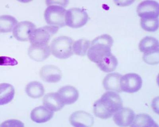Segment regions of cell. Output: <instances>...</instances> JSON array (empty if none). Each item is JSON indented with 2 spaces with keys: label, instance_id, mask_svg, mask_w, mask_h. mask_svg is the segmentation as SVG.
<instances>
[{
  "label": "cell",
  "instance_id": "cell-15",
  "mask_svg": "<svg viewBox=\"0 0 159 127\" xmlns=\"http://www.w3.org/2000/svg\"><path fill=\"white\" fill-rule=\"evenodd\" d=\"M54 112L44 106H41L34 108L31 112V119L37 123L42 124L48 122L52 119Z\"/></svg>",
  "mask_w": 159,
  "mask_h": 127
},
{
  "label": "cell",
  "instance_id": "cell-16",
  "mask_svg": "<svg viewBox=\"0 0 159 127\" xmlns=\"http://www.w3.org/2000/svg\"><path fill=\"white\" fill-rule=\"evenodd\" d=\"M122 76L118 73H110L104 77L103 81V87L107 91L121 92L120 80Z\"/></svg>",
  "mask_w": 159,
  "mask_h": 127
},
{
  "label": "cell",
  "instance_id": "cell-11",
  "mask_svg": "<svg viewBox=\"0 0 159 127\" xmlns=\"http://www.w3.org/2000/svg\"><path fill=\"white\" fill-rule=\"evenodd\" d=\"M39 75L43 81L49 83H56L61 80L62 72L57 66L52 65H47L42 68Z\"/></svg>",
  "mask_w": 159,
  "mask_h": 127
},
{
  "label": "cell",
  "instance_id": "cell-21",
  "mask_svg": "<svg viewBox=\"0 0 159 127\" xmlns=\"http://www.w3.org/2000/svg\"><path fill=\"white\" fill-rule=\"evenodd\" d=\"M25 92L28 96L33 99H38L43 95L45 89L42 83L37 81L30 82L27 85Z\"/></svg>",
  "mask_w": 159,
  "mask_h": 127
},
{
  "label": "cell",
  "instance_id": "cell-27",
  "mask_svg": "<svg viewBox=\"0 0 159 127\" xmlns=\"http://www.w3.org/2000/svg\"><path fill=\"white\" fill-rule=\"evenodd\" d=\"M18 64V62L15 59L8 56H0V66H14Z\"/></svg>",
  "mask_w": 159,
  "mask_h": 127
},
{
  "label": "cell",
  "instance_id": "cell-14",
  "mask_svg": "<svg viewBox=\"0 0 159 127\" xmlns=\"http://www.w3.org/2000/svg\"><path fill=\"white\" fill-rule=\"evenodd\" d=\"M57 94L62 102L65 105L74 103L79 98V92L75 87L65 86L58 90Z\"/></svg>",
  "mask_w": 159,
  "mask_h": 127
},
{
  "label": "cell",
  "instance_id": "cell-17",
  "mask_svg": "<svg viewBox=\"0 0 159 127\" xmlns=\"http://www.w3.org/2000/svg\"><path fill=\"white\" fill-rule=\"evenodd\" d=\"M44 106L52 112L60 111L65 104L60 99L57 93H50L45 94L43 99Z\"/></svg>",
  "mask_w": 159,
  "mask_h": 127
},
{
  "label": "cell",
  "instance_id": "cell-2",
  "mask_svg": "<svg viewBox=\"0 0 159 127\" xmlns=\"http://www.w3.org/2000/svg\"><path fill=\"white\" fill-rule=\"evenodd\" d=\"M68 1H47L48 7L44 14L45 21L48 24L62 28L66 26L65 7Z\"/></svg>",
  "mask_w": 159,
  "mask_h": 127
},
{
  "label": "cell",
  "instance_id": "cell-12",
  "mask_svg": "<svg viewBox=\"0 0 159 127\" xmlns=\"http://www.w3.org/2000/svg\"><path fill=\"white\" fill-rule=\"evenodd\" d=\"M72 126L75 127H90L94 123V118L91 114L84 111H77L73 112L69 118Z\"/></svg>",
  "mask_w": 159,
  "mask_h": 127
},
{
  "label": "cell",
  "instance_id": "cell-8",
  "mask_svg": "<svg viewBox=\"0 0 159 127\" xmlns=\"http://www.w3.org/2000/svg\"><path fill=\"white\" fill-rule=\"evenodd\" d=\"M137 11L141 18H158V2L154 1H143L138 6Z\"/></svg>",
  "mask_w": 159,
  "mask_h": 127
},
{
  "label": "cell",
  "instance_id": "cell-24",
  "mask_svg": "<svg viewBox=\"0 0 159 127\" xmlns=\"http://www.w3.org/2000/svg\"><path fill=\"white\" fill-rule=\"evenodd\" d=\"M90 41L85 39H80L73 43V53L80 56H84L87 53L90 46Z\"/></svg>",
  "mask_w": 159,
  "mask_h": 127
},
{
  "label": "cell",
  "instance_id": "cell-22",
  "mask_svg": "<svg viewBox=\"0 0 159 127\" xmlns=\"http://www.w3.org/2000/svg\"><path fill=\"white\" fill-rule=\"evenodd\" d=\"M130 127H158V125L150 115L147 114H139L135 116Z\"/></svg>",
  "mask_w": 159,
  "mask_h": 127
},
{
  "label": "cell",
  "instance_id": "cell-23",
  "mask_svg": "<svg viewBox=\"0 0 159 127\" xmlns=\"http://www.w3.org/2000/svg\"><path fill=\"white\" fill-rule=\"evenodd\" d=\"M18 23L16 18L11 15H3L0 16V32L9 33L12 32Z\"/></svg>",
  "mask_w": 159,
  "mask_h": 127
},
{
  "label": "cell",
  "instance_id": "cell-29",
  "mask_svg": "<svg viewBox=\"0 0 159 127\" xmlns=\"http://www.w3.org/2000/svg\"><path fill=\"white\" fill-rule=\"evenodd\" d=\"M158 97H157V98H155L153 101H152V108L153 110H154V111L156 112H157V114H158V107H157V106L158 107Z\"/></svg>",
  "mask_w": 159,
  "mask_h": 127
},
{
  "label": "cell",
  "instance_id": "cell-10",
  "mask_svg": "<svg viewBox=\"0 0 159 127\" xmlns=\"http://www.w3.org/2000/svg\"><path fill=\"white\" fill-rule=\"evenodd\" d=\"M51 53L50 46L48 44H31L28 50V56L37 62L44 61Z\"/></svg>",
  "mask_w": 159,
  "mask_h": 127
},
{
  "label": "cell",
  "instance_id": "cell-7",
  "mask_svg": "<svg viewBox=\"0 0 159 127\" xmlns=\"http://www.w3.org/2000/svg\"><path fill=\"white\" fill-rule=\"evenodd\" d=\"M120 84L122 91L133 94L137 92L141 88L143 80L138 74L128 73L121 76Z\"/></svg>",
  "mask_w": 159,
  "mask_h": 127
},
{
  "label": "cell",
  "instance_id": "cell-26",
  "mask_svg": "<svg viewBox=\"0 0 159 127\" xmlns=\"http://www.w3.org/2000/svg\"><path fill=\"white\" fill-rule=\"evenodd\" d=\"M143 59L146 63L148 64H158L159 50L144 53Z\"/></svg>",
  "mask_w": 159,
  "mask_h": 127
},
{
  "label": "cell",
  "instance_id": "cell-18",
  "mask_svg": "<svg viewBox=\"0 0 159 127\" xmlns=\"http://www.w3.org/2000/svg\"><path fill=\"white\" fill-rule=\"evenodd\" d=\"M118 64L117 59L111 53L103 57L97 64L102 71L106 73H110L116 70Z\"/></svg>",
  "mask_w": 159,
  "mask_h": 127
},
{
  "label": "cell",
  "instance_id": "cell-19",
  "mask_svg": "<svg viewBox=\"0 0 159 127\" xmlns=\"http://www.w3.org/2000/svg\"><path fill=\"white\" fill-rule=\"evenodd\" d=\"M15 90L12 85L7 83L0 84V105L7 104L15 97Z\"/></svg>",
  "mask_w": 159,
  "mask_h": 127
},
{
  "label": "cell",
  "instance_id": "cell-25",
  "mask_svg": "<svg viewBox=\"0 0 159 127\" xmlns=\"http://www.w3.org/2000/svg\"><path fill=\"white\" fill-rule=\"evenodd\" d=\"M140 25L142 28L147 32H156L159 28L158 18H141Z\"/></svg>",
  "mask_w": 159,
  "mask_h": 127
},
{
  "label": "cell",
  "instance_id": "cell-5",
  "mask_svg": "<svg viewBox=\"0 0 159 127\" xmlns=\"http://www.w3.org/2000/svg\"><path fill=\"white\" fill-rule=\"evenodd\" d=\"M89 20L87 12L82 8H73L66 11L65 23L69 27L81 28L87 24Z\"/></svg>",
  "mask_w": 159,
  "mask_h": 127
},
{
  "label": "cell",
  "instance_id": "cell-13",
  "mask_svg": "<svg viewBox=\"0 0 159 127\" xmlns=\"http://www.w3.org/2000/svg\"><path fill=\"white\" fill-rule=\"evenodd\" d=\"M135 116L133 110L127 107H122L114 114L113 121L118 126H130L134 120Z\"/></svg>",
  "mask_w": 159,
  "mask_h": 127
},
{
  "label": "cell",
  "instance_id": "cell-6",
  "mask_svg": "<svg viewBox=\"0 0 159 127\" xmlns=\"http://www.w3.org/2000/svg\"><path fill=\"white\" fill-rule=\"evenodd\" d=\"M57 27L46 25L35 29L31 34L29 40L31 44H48L51 37L59 30Z\"/></svg>",
  "mask_w": 159,
  "mask_h": 127
},
{
  "label": "cell",
  "instance_id": "cell-9",
  "mask_svg": "<svg viewBox=\"0 0 159 127\" xmlns=\"http://www.w3.org/2000/svg\"><path fill=\"white\" fill-rule=\"evenodd\" d=\"M36 29V26L32 22L24 21L18 22L13 30V35L17 40L20 42L29 40L31 34Z\"/></svg>",
  "mask_w": 159,
  "mask_h": 127
},
{
  "label": "cell",
  "instance_id": "cell-1",
  "mask_svg": "<svg viewBox=\"0 0 159 127\" xmlns=\"http://www.w3.org/2000/svg\"><path fill=\"white\" fill-rule=\"evenodd\" d=\"M123 104L121 97L117 92L108 91L95 102L93 105V113L101 119H108L123 107Z\"/></svg>",
  "mask_w": 159,
  "mask_h": 127
},
{
  "label": "cell",
  "instance_id": "cell-4",
  "mask_svg": "<svg viewBox=\"0 0 159 127\" xmlns=\"http://www.w3.org/2000/svg\"><path fill=\"white\" fill-rule=\"evenodd\" d=\"M73 39L68 36H61L55 38L51 43V53L57 58L65 59L73 54Z\"/></svg>",
  "mask_w": 159,
  "mask_h": 127
},
{
  "label": "cell",
  "instance_id": "cell-20",
  "mask_svg": "<svg viewBox=\"0 0 159 127\" xmlns=\"http://www.w3.org/2000/svg\"><path fill=\"white\" fill-rule=\"evenodd\" d=\"M139 47L140 51L144 53L158 50V40L152 37H145L140 41Z\"/></svg>",
  "mask_w": 159,
  "mask_h": 127
},
{
  "label": "cell",
  "instance_id": "cell-28",
  "mask_svg": "<svg viewBox=\"0 0 159 127\" xmlns=\"http://www.w3.org/2000/svg\"><path fill=\"white\" fill-rule=\"evenodd\" d=\"M1 127H24V124L21 121L16 120H10L3 122Z\"/></svg>",
  "mask_w": 159,
  "mask_h": 127
},
{
  "label": "cell",
  "instance_id": "cell-3",
  "mask_svg": "<svg viewBox=\"0 0 159 127\" xmlns=\"http://www.w3.org/2000/svg\"><path fill=\"white\" fill-rule=\"evenodd\" d=\"M113 39L108 34H103L92 41L88 51L87 56L92 62L97 64L105 56L111 53Z\"/></svg>",
  "mask_w": 159,
  "mask_h": 127
}]
</instances>
